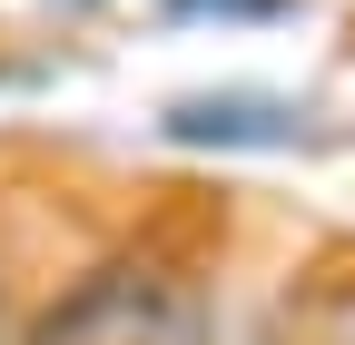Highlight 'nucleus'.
<instances>
[{"label":"nucleus","instance_id":"1","mask_svg":"<svg viewBox=\"0 0 355 345\" xmlns=\"http://www.w3.org/2000/svg\"><path fill=\"white\" fill-rule=\"evenodd\" d=\"M158 128L178 148H306L316 139V109L306 99H266V89H198V99H168Z\"/></svg>","mask_w":355,"mask_h":345},{"label":"nucleus","instance_id":"2","mask_svg":"<svg viewBox=\"0 0 355 345\" xmlns=\"http://www.w3.org/2000/svg\"><path fill=\"white\" fill-rule=\"evenodd\" d=\"M286 345H355V276H316L286 306Z\"/></svg>","mask_w":355,"mask_h":345},{"label":"nucleus","instance_id":"3","mask_svg":"<svg viewBox=\"0 0 355 345\" xmlns=\"http://www.w3.org/2000/svg\"><path fill=\"white\" fill-rule=\"evenodd\" d=\"M168 20H217V30H266V20H296L306 0H158Z\"/></svg>","mask_w":355,"mask_h":345}]
</instances>
